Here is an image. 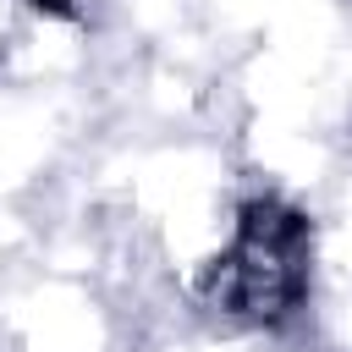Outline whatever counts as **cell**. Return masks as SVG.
<instances>
[{"label":"cell","instance_id":"cell-1","mask_svg":"<svg viewBox=\"0 0 352 352\" xmlns=\"http://www.w3.org/2000/svg\"><path fill=\"white\" fill-rule=\"evenodd\" d=\"M33 6H38L44 16H72V11H77V0H33Z\"/></svg>","mask_w":352,"mask_h":352}]
</instances>
